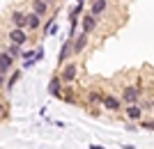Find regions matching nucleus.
Instances as JSON below:
<instances>
[{
  "mask_svg": "<svg viewBox=\"0 0 154 149\" xmlns=\"http://www.w3.org/2000/svg\"><path fill=\"white\" fill-rule=\"evenodd\" d=\"M58 76L62 78V83H74V80H76V76H78V67L74 64V62H67V64L60 69Z\"/></svg>",
  "mask_w": 154,
  "mask_h": 149,
  "instance_id": "f257e3e1",
  "label": "nucleus"
},
{
  "mask_svg": "<svg viewBox=\"0 0 154 149\" xmlns=\"http://www.w3.org/2000/svg\"><path fill=\"white\" fill-rule=\"evenodd\" d=\"M7 37H9L12 44H19V46H23L28 39H30V37H28V32H26V28H12Z\"/></svg>",
  "mask_w": 154,
  "mask_h": 149,
  "instance_id": "f03ea898",
  "label": "nucleus"
},
{
  "mask_svg": "<svg viewBox=\"0 0 154 149\" xmlns=\"http://www.w3.org/2000/svg\"><path fill=\"white\" fill-rule=\"evenodd\" d=\"M140 87H134V85H129V87H124L122 90V101L124 103H136V101H138V99H140Z\"/></svg>",
  "mask_w": 154,
  "mask_h": 149,
  "instance_id": "7ed1b4c3",
  "label": "nucleus"
},
{
  "mask_svg": "<svg viewBox=\"0 0 154 149\" xmlns=\"http://www.w3.org/2000/svg\"><path fill=\"white\" fill-rule=\"evenodd\" d=\"M97 19H99V16H94V14H90V12L85 14L83 19H81V28H83V32L90 34L92 30H94V28H97Z\"/></svg>",
  "mask_w": 154,
  "mask_h": 149,
  "instance_id": "20e7f679",
  "label": "nucleus"
},
{
  "mask_svg": "<svg viewBox=\"0 0 154 149\" xmlns=\"http://www.w3.org/2000/svg\"><path fill=\"white\" fill-rule=\"evenodd\" d=\"M88 32H81V34H76V39H74V55H81V53L85 51V46H88Z\"/></svg>",
  "mask_w": 154,
  "mask_h": 149,
  "instance_id": "39448f33",
  "label": "nucleus"
},
{
  "mask_svg": "<svg viewBox=\"0 0 154 149\" xmlns=\"http://www.w3.org/2000/svg\"><path fill=\"white\" fill-rule=\"evenodd\" d=\"M48 94L51 97H62V78L60 76H53L51 78V83H48Z\"/></svg>",
  "mask_w": 154,
  "mask_h": 149,
  "instance_id": "423d86ee",
  "label": "nucleus"
},
{
  "mask_svg": "<svg viewBox=\"0 0 154 149\" xmlns=\"http://www.w3.org/2000/svg\"><path fill=\"white\" fill-rule=\"evenodd\" d=\"M42 28V16L35 12L26 14V30H39Z\"/></svg>",
  "mask_w": 154,
  "mask_h": 149,
  "instance_id": "0eeeda50",
  "label": "nucleus"
},
{
  "mask_svg": "<svg viewBox=\"0 0 154 149\" xmlns=\"http://www.w3.org/2000/svg\"><path fill=\"white\" fill-rule=\"evenodd\" d=\"M69 51H74V39L67 37V39H64V44H62V48H60V55H58V60L62 62V64L69 60Z\"/></svg>",
  "mask_w": 154,
  "mask_h": 149,
  "instance_id": "6e6552de",
  "label": "nucleus"
},
{
  "mask_svg": "<svg viewBox=\"0 0 154 149\" xmlns=\"http://www.w3.org/2000/svg\"><path fill=\"white\" fill-rule=\"evenodd\" d=\"M101 106L106 110H117L120 108V99L113 97V94H101Z\"/></svg>",
  "mask_w": 154,
  "mask_h": 149,
  "instance_id": "1a4fd4ad",
  "label": "nucleus"
},
{
  "mask_svg": "<svg viewBox=\"0 0 154 149\" xmlns=\"http://www.w3.org/2000/svg\"><path fill=\"white\" fill-rule=\"evenodd\" d=\"M106 9H108V0H92L90 2V14H94V16H101Z\"/></svg>",
  "mask_w": 154,
  "mask_h": 149,
  "instance_id": "9d476101",
  "label": "nucleus"
},
{
  "mask_svg": "<svg viewBox=\"0 0 154 149\" xmlns=\"http://www.w3.org/2000/svg\"><path fill=\"white\" fill-rule=\"evenodd\" d=\"M12 64H14V58L9 55V53H0V73H7L9 69H12Z\"/></svg>",
  "mask_w": 154,
  "mask_h": 149,
  "instance_id": "9b49d317",
  "label": "nucleus"
},
{
  "mask_svg": "<svg viewBox=\"0 0 154 149\" xmlns=\"http://www.w3.org/2000/svg\"><path fill=\"white\" fill-rule=\"evenodd\" d=\"M127 117H129V119H134V122H136V119H143V108H140V106H136V103H129L127 106Z\"/></svg>",
  "mask_w": 154,
  "mask_h": 149,
  "instance_id": "f8f14e48",
  "label": "nucleus"
},
{
  "mask_svg": "<svg viewBox=\"0 0 154 149\" xmlns=\"http://www.w3.org/2000/svg\"><path fill=\"white\" fill-rule=\"evenodd\" d=\"M9 21H12V25L14 28H26V14L23 12H12V16H9Z\"/></svg>",
  "mask_w": 154,
  "mask_h": 149,
  "instance_id": "ddd939ff",
  "label": "nucleus"
},
{
  "mask_svg": "<svg viewBox=\"0 0 154 149\" xmlns=\"http://www.w3.org/2000/svg\"><path fill=\"white\" fill-rule=\"evenodd\" d=\"M32 12L39 14V16H44L48 12V0H32Z\"/></svg>",
  "mask_w": 154,
  "mask_h": 149,
  "instance_id": "4468645a",
  "label": "nucleus"
},
{
  "mask_svg": "<svg viewBox=\"0 0 154 149\" xmlns=\"http://www.w3.org/2000/svg\"><path fill=\"white\" fill-rule=\"evenodd\" d=\"M7 53H9V55H12V58H21V46L19 44H12V41H9V48H7Z\"/></svg>",
  "mask_w": 154,
  "mask_h": 149,
  "instance_id": "2eb2a0df",
  "label": "nucleus"
},
{
  "mask_svg": "<svg viewBox=\"0 0 154 149\" xmlns=\"http://www.w3.org/2000/svg\"><path fill=\"white\" fill-rule=\"evenodd\" d=\"M19 78H21V71H16V73H12V76H9V80H7V90H12L14 85L19 83Z\"/></svg>",
  "mask_w": 154,
  "mask_h": 149,
  "instance_id": "dca6fc26",
  "label": "nucleus"
},
{
  "mask_svg": "<svg viewBox=\"0 0 154 149\" xmlns=\"http://www.w3.org/2000/svg\"><path fill=\"white\" fill-rule=\"evenodd\" d=\"M88 99H90L92 103H101V94H99V92H92V94H88Z\"/></svg>",
  "mask_w": 154,
  "mask_h": 149,
  "instance_id": "f3484780",
  "label": "nucleus"
},
{
  "mask_svg": "<svg viewBox=\"0 0 154 149\" xmlns=\"http://www.w3.org/2000/svg\"><path fill=\"white\" fill-rule=\"evenodd\" d=\"M140 126H143V129H147V131H154V122H152V119H143Z\"/></svg>",
  "mask_w": 154,
  "mask_h": 149,
  "instance_id": "a211bd4d",
  "label": "nucleus"
},
{
  "mask_svg": "<svg viewBox=\"0 0 154 149\" xmlns=\"http://www.w3.org/2000/svg\"><path fill=\"white\" fill-rule=\"evenodd\" d=\"M53 25H55V23H53V19H48V21L44 23V32L48 34V32H51V28H53Z\"/></svg>",
  "mask_w": 154,
  "mask_h": 149,
  "instance_id": "6ab92c4d",
  "label": "nucleus"
},
{
  "mask_svg": "<svg viewBox=\"0 0 154 149\" xmlns=\"http://www.w3.org/2000/svg\"><path fill=\"white\" fill-rule=\"evenodd\" d=\"M5 117H7V106H5V103H0V122H2Z\"/></svg>",
  "mask_w": 154,
  "mask_h": 149,
  "instance_id": "aec40b11",
  "label": "nucleus"
},
{
  "mask_svg": "<svg viewBox=\"0 0 154 149\" xmlns=\"http://www.w3.org/2000/svg\"><path fill=\"white\" fill-rule=\"evenodd\" d=\"M5 85V73H0V87Z\"/></svg>",
  "mask_w": 154,
  "mask_h": 149,
  "instance_id": "412c9836",
  "label": "nucleus"
},
{
  "mask_svg": "<svg viewBox=\"0 0 154 149\" xmlns=\"http://www.w3.org/2000/svg\"><path fill=\"white\" fill-rule=\"evenodd\" d=\"M90 149H103L101 145H90Z\"/></svg>",
  "mask_w": 154,
  "mask_h": 149,
  "instance_id": "4be33fe9",
  "label": "nucleus"
}]
</instances>
